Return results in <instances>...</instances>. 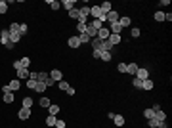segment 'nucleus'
<instances>
[{
  "label": "nucleus",
  "mask_w": 172,
  "mask_h": 128,
  "mask_svg": "<svg viewBox=\"0 0 172 128\" xmlns=\"http://www.w3.org/2000/svg\"><path fill=\"white\" fill-rule=\"evenodd\" d=\"M69 17H71V19H79V17H80V14H79V8H73V10L69 12Z\"/></svg>",
  "instance_id": "obj_32"
},
{
  "label": "nucleus",
  "mask_w": 172,
  "mask_h": 128,
  "mask_svg": "<svg viewBox=\"0 0 172 128\" xmlns=\"http://www.w3.org/2000/svg\"><path fill=\"white\" fill-rule=\"evenodd\" d=\"M57 113H59V105H50V107H48V115L57 117Z\"/></svg>",
  "instance_id": "obj_27"
},
{
  "label": "nucleus",
  "mask_w": 172,
  "mask_h": 128,
  "mask_svg": "<svg viewBox=\"0 0 172 128\" xmlns=\"http://www.w3.org/2000/svg\"><path fill=\"white\" fill-rule=\"evenodd\" d=\"M109 42L113 44V46H117V44H121V40H122V37L121 35H109V38H107Z\"/></svg>",
  "instance_id": "obj_13"
},
{
  "label": "nucleus",
  "mask_w": 172,
  "mask_h": 128,
  "mask_svg": "<svg viewBox=\"0 0 172 128\" xmlns=\"http://www.w3.org/2000/svg\"><path fill=\"white\" fill-rule=\"evenodd\" d=\"M86 27H88V23L77 21V31H79V35H84V33H86Z\"/></svg>",
  "instance_id": "obj_23"
},
{
  "label": "nucleus",
  "mask_w": 172,
  "mask_h": 128,
  "mask_svg": "<svg viewBox=\"0 0 172 128\" xmlns=\"http://www.w3.org/2000/svg\"><path fill=\"white\" fill-rule=\"evenodd\" d=\"M56 121H57V117H54V115H48L46 117V124L48 126H56Z\"/></svg>",
  "instance_id": "obj_31"
},
{
  "label": "nucleus",
  "mask_w": 172,
  "mask_h": 128,
  "mask_svg": "<svg viewBox=\"0 0 172 128\" xmlns=\"http://www.w3.org/2000/svg\"><path fill=\"white\" fill-rule=\"evenodd\" d=\"M36 82H38V81H35V78H27V82H25V84H27V88H29V90H35Z\"/></svg>",
  "instance_id": "obj_33"
},
{
  "label": "nucleus",
  "mask_w": 172,
  "mask_h": 128,
  "mask_svg": "<svg viewBox=\"0 0 172 128\" xmlns=\"http://www.w3.org/2000/svg\"><path fill=\"white\" fill-rule=\"evenodd\" d=\"M105 19H107V25L109 23H115V21H119V14L115 10H111L109 14H105Z\"/></svg>",
  "instance_id": "obj_9"
},
{
  "label": "nucleus",
  "mask_w": 172,
  "mask_h": 128,
  "mask_svg": "<svg viewBox=\"0 0 172 128\" xmlns=\"http://www.w3.org/2000/svg\"><path fill=\"white\" fill-rule=\"evenodd\" d=\"M113 122H115L117 126H122V124H124V117H122V115H117V113H115V117H113Z\"/></svg>",
  "instance_id": "obj_21"
},
{
  "label": "nucleus",
  "mask_w": 172,
  "mask_h": 128,
  "mask_svg": "<svg viewBox=\"0 0 172 128\" xmlns=\"http://www.w3.org/2000/svg\"><path fill=\"white\" fill-rule=\"evenodd\" d=\"M100 55H101L100 50H92V58H94V59H100Z\"/></svg>",
  "instance_id": "obj_46"
},
{
  "label": "nucleus",
  "mask_w": 172,
  "mask_h": 128,
  "mask_svg": "<svg viewBox=\"0 0 172 128\" xmlns=\"http://www.w3.org/2000/svg\"><path fill=\"white\" fill-rule=\"evenodd\" d=\"M61 8H65L67 12H71L73 8H77V2L75 0H63V2H61Z\"/></svg>",
  "instance_id": "obj_11"
},
{
  "label": "nucleus",
  "mask_w": 172,
  "mask_h": 128,
  "mask_svg": "<svg viewBox=\"0 0 172 128\" xmlns=\"http://www.w3.org/2000/svg\"><path fill=\"white\" fill-rule=\"evenodd\" d=\"M157 128H168V122H166V121H161V122H159V126Z\"/></svg>",
  "instance_id": "obj_49"
},
{
  "label": "nucleus",
  "mask_w": 172,
  "mask_h": 128,
  "mask_svg": "<svg viewBox=\"0 0 172 128\" xmlns=\"http://www.w3.org/2000/svg\"><path fill=\"white\" fill-rule=\"evenodd\" d=\"M46 84H44V82H36V86H35V92L36 94H44V92H46Z\"/></svg>",
  "instance_id": "obj_20"
},
{
  "label": "nucleus",
  "mask_w": 172,
  "mask_h": 128,
  "mask_svg": "<svg viewBox=\"0 0 172 128\" xmlns=\"http://www.w3.org/2000/svg\"><path fill=\"white\" fill-rule=\"evenodd\" d=\"M151 109H153V111H161V105H159V103H155V105L151 107Z\"/></svg>",
  "instance_id": "obj_55"
},
{
  "label": "nucleus",
  "mask_w": 172,
  "mask_h": 128,
  "mask_svg": "<svg viewBox=\"0 0 172 128\" xmlns=\"http://www.w3.org/2000/svg\"><path fill=\"white\" fill-rule=\"evenodd\" d=\"M29 75H31V71H29V69H23V67H21V69H17V81H27Z\"/></svg>",
  "instance_id": "obj_8"
},
{
  "label": "nucleus",
  "mask_w": 172,
  "mask_h": 128,
  "mask_svg": "<svg viewBox=\"0 0 172 128\" xmlns=\"http://www.w3.org/2000/svg\"><path fill=\"white\" fill-rule=\"evenodd\" d=\"M67 44H69L71 48H79V46H80V40H79V37H71V38L67 40Z\"/></svg>",
  "instance_id": "obj_18"
},
{
  "label": "nucleus",
  "mask_w": 172,
  "mask_h": 128,
  "mask_svg": "<svg viewBox=\"0 0 172 128\" xmlns=\"http://www.w3.org/2000/svg\"><path fill=\"white\" fill-rule=\"evenodd\" d=\"M100 10L103 12V14H109V12L113 10V4L111 2H103V4H100Z\"/></svg>",
  "instance_id": "obj_15"
},
{
  "label": "nucleus",
  "mask_w": 172,
  "mask_h": 128,
  "mask_svg": "<svg viewBox=\"0 0 172 128\" xmlns=\"http://www.w3.org/2000/svg\"><path fill=\"white\" fill-rule=\"evenodd\" d=\"M165 21H172V14L168 12V14H165Z\"/></svg>",
  "instance_id": "obj_53"
},
{
  "label": "nucleus",
  "mask_w": 172,
  "mask_h": 128,
  "mask_svg": "<svg viewBox=\"0 0 172 128\" xmlns=\"http://www.w3.org/2000/svg\"><path fill=\"white\" fill-rule=\"evenodd\" d=\"M14 69H15V71L21 69V63H19V59H15V61H14Z\"/></svg>",
  "instance_id": "obj_50"
},
{
  "label": "nucleus",
  "mask_w": 172,
  "mask_h": 128,
  "mask_svg": "<svg viewBox=\"0 0 172 128\" xmlns=\"http://www.w3.org/2000/svg\"><path fill=\"white\" fill-rule=\"evenodd\" d=\"M8 88H10V92H17L19 88H21V81H17V78L10 81V84H8Z\"/></svg>",
  "instance_id": "obj_10"
},
{
  "label": "nucleus",
  "mask_w": 172,
  "mask_h": 128,
  "mask_svg": "<svg viewBox=\"0 0 172 128\" xmlns=\"http://www.w3.org/2000/svg\"><path fill=\"white\" fill-rule=\"evenodd\" d=\"M159 122H161V121H157V119H149V121H147V126H149V128H157Z\"/></svg>",
  "instance_id": "obj_40"
},
{
  "label": "nucleus",
  "mask_w": 172,
  "mask_h": 128,
  "mask_svg": "<svg viewBox=\"0 0 172 128\" xmlns=\"http://www.w3.org/2000/svg\"><path fill=\"white\" fill-rule=\"evenodd\" d=\"M79 14H80V17L88 19V15H90V6H82V8H79Z\"/></svg>",
  "instance_id": "obj_17"
},
{
  "label": "nucleus",
  "mask_w": 172,
  "mask_h": 128,
  "mask_svg": "<svg viewBox=\"0 0 172 128\" xmlns=\"http://www.w3.org/2000/svg\"><path fill=\"white\" fill-rule=\"evenodd\" d=\"M153 17H155V21H159V23H161V21H165V14H163V12H155V15H153Z\"/></svg>",
  "instance_id": "obj_39"
},
{
  "label": "nucleus",
  "mask_w": 172,
  "mask_h": 128,
  "mask_svg": "<svg viewBox=\"0 0 172 128\" xmlns=\"http://www.w3.org/2000/svg\"><path fill=\"white\" fill-rule=\"evenodd\" d=\"M17 117L21 119V121H27V119L31 117V109H27V107H21V109L17 111Z\"/></svg>",
  "instance_id": "obj_6"
},
{
  "label": "nucleus",
  "mask_w": 172,
  "mask_h": 128,
  "mask_svg": "<svg viewBox=\"0 0 172 128\" xmlns=\"http://www.w3.org/2000/svg\"><path fill=\"white\" fill-rule=\"evenodd\" d=\"M130 23H132V19H130L128 15H122V17H119V25H121V27H130Z\"/></svg>",
  "instance_id": "obj_12"
},
{
  "label": "nucleus",
  "mask_w": 172,
  "mask_h": 128,
  "mask_svg": "<svg viewBox=\"0 0 172 128\" xmlns=\"http://www.w3.org/2000/svg\"><path fill=\"white\" fill-rule=\"evenodd\" d=\"M44 84H46V86H54L56 82L52 81V78H50V75H48V78H46V81H44Z\"/></svg>",
  "instance_id": "obj_48"
},
{
  "label": "nucleus",
  "mask_w": 172,
  "mask_h": 128,
  "mask_svg": "<svg viewBox=\"0 0 172 128\" xmlns=\"http://www.w3.org/2000/svg\"><path fill=\"white\" fill-rule=\"evenodd\" d=\"M142 90H153V81H151V78L143 81V84H142Z\"/></svg>",
  "instance_id": "obj_26"
},
{
  "label": "nucleus",
  "mask_w": 172,
  "mask_h": 128,
  "mask_svg": "<svg viewBox=\"0 0 172 128\" xmlns=\"http://www.w3.org/2000/svg\"><path fill=\"white\" fill-rule=\"evenodd\" d=\"M40 107H44V109H48V107L52 105V101H50V98H48V96H44V98H40Z\"/></svg>",
  "instance_id": "obj_19"
},
{
  "label": "nucleus",
  "mask_w": 172,
  "mask_h": 128,
  "mask_svg": "<svg viewBox=\"0 0 172 128\" xmlns=\"http://www.w3.org/2000/svg\"><path fill=\"white\" fill-rule=\"evenodd\" d=\"M79 40H80V44H88L90 40H92V38H90V37H88V35H86V33H84V35H79Z\"/></svg>",
  "instance_id": "obj_36"
},
{
  "label": "nucleus",
  "mask_w": 172,
  "mask_h": 128,
  "mask_svg": "<svg viewBox=\"0 0 172 128\" xmlns=\"http://www.w3.org/2000/svg\"><path fill=\"white\" fill-rule=\"evenodd\" d=\"M117 69H119V73H126V63H119Z\"/></svg>",
  "instance_id": "obj_44"
},
{
  "label": "nucleus",
  "mask_w": 172,
  "mask_h": 128,
  "mask_svg": "<svg viewBox=\"0 0 172 128\" xmlns=\"http://www.w3.org/2000/svg\"><path fill=\"white\" fill-rule=\"evenodd\" d=\"M21 107H27V109H33V98H23Z\"/></svg>",
  "instance_id": "obj_24"
},
{
  "label": "nucleus",
  "mask_w": 172,
  "mask_h": 128,
  "mask_svg": "<svg viewBox=\"0 0 172 128\" xmlns=\"http://www.w3.org/2000/svg\"><path fill=\"white\" fill-rule=\"evenodd\" d=\"M159 4H161V6H170V0H161Z\"/></svg>",
  "instance_id": "obj_54"
},
{
  "label": "nucleus",
  "mask_w": 172,
  "mask_h": 128,
  "mask_svg": "<svg viewBox=\"0 0 172 128\" xmlns=\"http://www.w3.org/2000/svg\"><path fill=\"white\" fill-rule=\"evenodd\" d=\"M77 94V90H75V88H71V86H69V90H67V96H75Z\"/></svg>",
  "instance_id": "obj_51"
},
{
  "label": "nucleus",
  "mask_w": 172,
  "mask_h": 128,
  "mask_svg": "<svg viewBox=\"0 0 172 128\" xmlns=\"http://www.w3.org/2000/svg\"><path fill=\"white\" fill-rule=\"evenodd\" d=\"M8 12V2L6 0H0V14H6Z\"/></svg>",
  "instance_id": "obj_41"
},
{
  "label": "nucleus",
  "mask_w": 172,
  "mask_h": 128,
  "mask_svg": "<svg viewBox=\"0 0 172 128\" xmlns=\"http://www.w3.org/2000/svg\"><path fill=\"white\" fill-rule=\"evenodd\" d=\"M101 42H103V40H100V38H92V48L101 52Z\"/></svg>",
  "instance_id": "obj_28"
},
{
  "label": "nucleus",
  "mask_w": 172,
  "mask_h": 128,
  "mask_svg": "<svg viewBox=\"0 0 172 128\" xmlns=\"http://www.w3.org/2000/svg\"><path fill=\"white\" fill-rule=\"evenodd\" d=\"M138 71V63H126V73L128 75H136Z\"/></svg>",
  "instance_id": "obj_14"
},
{
  "label": "nucleus",
  "mask_w": 172,
  "mask_h": 128,
  "mask_svg": "<svg viewBox=\"0 0 172 128\" xmlns=\"http://www.w3.org/2000/svg\"><path fill=\"white\" fill-rule=\"evenodd\" d=\"M142 84H143V81H140L138 77H134V81H132V86H134V88H138V90H142Z\"/></svg>",
  "instance_id": "obj_37"
},
{
  "label": "nucleus",
  "mask_w": 172,
  "mask_h": 128,
  "mask_svg": "<svg viewBox=\"0 0 172 128\" xmlns=\"http://www.w3.org/2000/svg\"><path fill=\"white\" fill-rule=\"evenodd\" d=\"M50 78H52V81H54L56 84H57L59 81H63V75H61V71H59V69H52V73H50Z\"/></svg>",
  "instance_id": "obj_4"
},
{
  "label": "nucleus",
  "mask_w": 172,
  "mask_h": 128,
  "mask_svg": "<svg viewBox=\"0 0 172 128\" xmlns=\"http://www.w3.org/2000/svg\"><path fill=\"white\" fill-rule=\"evenodd\" d=\"M90 25H92V27H94V29H96V31H100V29H101V27H103V23H101V21H100V19H94V21H92V23H90Z\"/></svg>",
  "instance_id": "obj_38"
},
{
  "label": "nucleus",
  "mask_w": 172,
  "mask_h": 128,
  "mask_svg": "<svg viewBox=\"0 0 172 128\" xmlns=\"http://www.w3.org/2000/svg\"><path fill=\"white\" fill-rule=\"evenodd\" d=\"M0 90H2V94H8V92H10V88H8V84H4Z\"/></svg>",
  "instance_id": "obj_52"
},
{
  "label": "nucleus",
  "mask_w": 172,
  "mask_h": 128,
  "mask_svg": "<svg viewBox=\"0 0 172 128\" xmlns=\"http://www.w3.org/2000/svg\"><path fill=\"white\" fill-rule=\"evenodd\" d=\"M56 128H65V122L61 121V119H57V121H56Z\"/></svg>",
  "instance_id": "obj_47"
},
{
  "label": "nucleus",
  "mask_w": 172,
  "mask_h": 128,
  "mask_svg": "<svg viewBox=\"0 0 172 128\" xmlns=\"http://www.w3.org/2000/svg\"><path fill=\"white\" fill-rule=\"evenodd\" d=\"M100 59H103V61H111V52H101V55H100Z\"/></svg>",
  "instance_id": "obj_35"
},
{
  "label": "nucleus",
  "mask_w": 172,
  "mask_h": 128,
  "mask_svg": "<svg viewBox=\"0 0 172 128\" xmlns=\"http://www.w3.org/2000/svg\"><path fill=\"white\" fill-rule=\"evenodd\" d=\"M121 31H122V27L119 25V21L109 23V33H111V35H121Z\"/></svg>",
  "instance_id": "obj_7"
},
{
  "label": "nucleus",
  "mask_w": 172,
  "mask_h": 128,
  "mask_svg": "<svg viewBox=\"0 0 172 128\" xmlns=\"http://www.w3.org/2000/svg\"><path fill=\"white\" fill-rule=\"evenodd\" d=\"M46 4H48V6H50L54 12H57V10L61 8V2H57V0H46Z\"/></svg>",
  "instance_id": "obj_16"
},
{
  "label": "nucleus",
  "mask_w": 172,
  "mask_h": 128,
  "mask_svg": "<svg viewBox=\"0 0 172 128\" xmlns=\"http://www.w3.org/2000/svg\"><path fill=\"white\" fill-rule=\"evenodd\" d=\"M8 31H10V40L14 44H17L19 40H21V31H19V23H12L10 27H8Z\"/></svg>",
  "instance_id": "obj_1"
},
{
  "label": "nucleus",
  "mask_w": 172,
  "mask_h": 128,
  "mask_svg": "<svg viewBox=\"0 0 172 128\" xmlns=\"http://www.w3.org/2000/svg\"><path fill=\"white\" fill-rule=\"evenodd\" d=\"M109 35H111V33H109V29H107V27H101V29L98 31V37H96V38H100V40H107V38H109Z\"/></svg>",
  "instance_id": "obj_5"
},
{
  "label": "nucleus",
  "mask_w": 172,
  "mask_h": 128,
  "mask_svg": "<svg viewBox=\"0 0 172 128\" xmlns=\"http://www.w3.org/2000/svg\"><path fill=\"white\" fill-rule=\"evenodd\" d=\"M143 117H145L147 121H149V119H153V117H155V111L151 109V107H147V109L143 111Z\"/></svg>",
  "instance_id": "obj_29"
},
{
  "label": "nucleus",
  "mask_w": 172,
  "mask_h": 128,
  "mask_svg": "<svg viewBox=\"0 0 172 128\" xmlns=\"http://www.w3.org/2000/svg\"><path fill=\"white\" fill-rule=\"evenodd\" d=\"M2 99H4V101H6V103H12V101H14V99H15L14 92H8V94H2Z\"/></svg>",
  "instance_id": "obj_22"
},
{
  "label": "nucleus",
  "mask_w": 172,
  "mask_h": 128,
  "mask_svg": "<svg viewBox=\"0 0 172 128\" xmlns=\"http://www.w3.org/2000/svg\"><path fill=\"white\" fill-rule=\"evenodd\" d=\"M19 31H21V37H25V35H27V31H29L27 23H19Z\"/></svg>",
  "instance_id": "obj_42"
},
{
  "label": "nucleus",
  "mask_w": 172,
  "mask_h": 128,
  "mask_svg": "<svg viewBox=\"0 0 172 128\" xmlns=\"http://www.w3.org/2000/svg\"><path fill=\"white\" fill-rule=\"evenodd\" d=\"M57 88H59V90H63V92H67V90H69V82L59 81V82H57Z\"/></svg>",
  "instance_id": "obj_34"
},
{
  "label": "nucleus",
  "mask_w": 172,
  "mask_h": 128,
  "mask_svg": "<svg viewBox=\"0 0 172 128\" xmlns=\"http://www.w3.org/2000/svg\"><path fill=\"white\" fill-rule=\"evenodd\" d=\"M130 35H132L134 38H138V37H140V29H136V27H134V29L130 31Z\"/></svg>",
  "instance_id": "obj_45"
},
{
  "label": "nucleus",
  "mask_w": 172,
  "mask_h": 128,
  "mask_svg": "<svg viewBox=\"0 0 172 128\" xmlns=\"http://www.w3.org/2000/svg\"><path fill=\"white\" fill-rule=\"evenodd\" d=\"M134 77H138L140 81H147V78H149V69H145V67H138V71H136Z\"/></svg>",
  "instance_id": "obj_3"
},
{
  "label": "nucleus",
  "mask_w": 172,
  "mask_h": 128,
  "mask_svg": "<svg viewBox=\"0 0 172 128\" xmlns=\"http://www.w3.org/2000/svg\"><path fill=\"white\" fill-rule=\"evenodd\" d=\"M19 63H21L23 69H29V67H31V59H29V58H21V59H19Z\"/></svg>",
  "instance_id": "obj_30"
},
{
  "label": "nucleus",
  "mask_w": 172,
  "mask_h": 128,
  "mask_svg": "<svg viewBox=\"0 0 172 128\" xmlns=\"http://www.w3.org/2000/svg\"><path fill=\"white\" fill-rule=\"evenodd\" d=\"M153 119H157V121H166V113H165V111H155V117Z\"/></svg>",
  "instance_id": "obj_25"
},
{
  "label": "nucleus",
  "mask_w": 172,
  "mask_h": 128,
  "mask_svg": "<svg viewBox=\"0 0 172 128\" xmlns=\"http://www.w3.org/2000/svg\"><path fill=\"white\" fill-rule=\"evenodd\" d=\"M46 78H48V75H46V73H38V77H36V81H38V82H44V81H46Z\"/></svg>",
  "instance_id": "obj_43"
},
{
  "label": "nucleus",
  "mask_w": 172,
  "mask_h": 128,
  "mask_svg": "<svg viewBox=\"0 0 172 128\" xmlns=\"http://www.w3.org/2000/svg\"><path fill=\"white\" fill-rule=\"evenodd\" d=\"M0 42L4 44V48H6V50H14V48H15V44L10 40V31H8V29H2V31H0Z\"/></svg>",
  "instance_id": "obj_2"
}]
</instances>
